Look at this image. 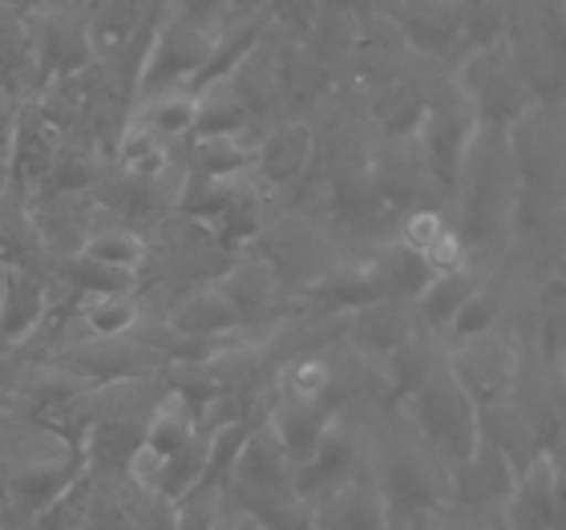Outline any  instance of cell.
I'll use <instances>...</instances> for the list:
<instances>
[{"label":"cell","instance_id":"cell-1","mask_svg":"<svg viewBox=\"0 0 566 530\" xmlns=\"http://www.w3.org/2000/svg\"><path fill=\"white\" fill-rule=\"evenodd\" d=\"M413 417L421 425V437L441 454V461L465 466L478 449V405L461 381L441 365L433 377L413 393Z\"/></svg>","mask_w":566,"mask_h":530},{"label":"cell","instance_id":"cell-2","mask_svg":"<svg viewBox=\"0 0 566 530\" xmlns=\"http://www.w3.org/2000/svg\"><path fill=\"white\" fill-rule=\"evenodd\" d=\"M214 49V37H207L199 24L170 17V21L150 37V53L142 61V94H163V90H178V82L199 77Z\"/></svg>","mask_w":566,"mask_h":530},{"label":"cell","instance_id":"cell-3","mask_svg":"<svg viewBox=\"0 0 566 530\" xmlns=\"http://www.w3.org/2000/svg\"><path fill=\"white\" fill-rule=\"evenodd\" d=\"M465 73H470V106L478 110L473 118H482L490 131H506L526 114L531 90L522 85V77L510 70V61L497 49H478Z\"/></svg>","mask_w":566,"mask_h":530},{"label":"cell","instance_id":"cell-4","mask_svg":"<svg viewBox=\"0 0 566 530\" xmlns=\"http://www.w3.org/2000/svg\"><path fill=\"white\" fill-rule=\"evenodd\" d=\"M510 530H563V474L555 454H538L506 495Z\"/></svg>","mask_w":566,"mask_h":530},{"label":"cell","instance_id":"cell-5","mask_svg":"<svg viewBox=\"0 0 566 530\" xmlns=\"http://www.w3.org/2000/svg\"><path fill=\"white\" fill-rule=\"evenodd\" d=\"M446 495H449V474L441 470L437 461H429L421 449H413V446L389 449L385 486H380L385 507L401 510L405 519H409L417 510H437Z\"/></svg>","mask_w":566,"mask_h":530},{"label":"cell","instance_id":"cell-6","mask_svg":"<svg viewBox=\"0 0 566 530\" xmlns=\"http://www.w3.org/2000/svg\"><path fill=\"white\" fill-rule=\"evenodd\" d=\"M353 461H356V437L344 434L340 422L332 417L328 429L319 434L316 449H312V458L295 466L292 490L304 498V502L332 495L336 486H344L348 478H353Z\"/></svg>","mask_w":566,"mask_h":530},{"label":"cell","instance_id":"cell-7","mask_svg":"<svg viewBox=\"0 0 566 530\" xmlns=\"http://www.w3.org/2000/svg\"><path fill=\"white\" fill-rule=\"evenodd\" d=\"M36 58L45 77H77L90 65V12H53L36 33Z\"/></svg>","mask_w":566,"mask_h":530},{"label":"cell","instance_id":"cell-8","mask_svg":"<svg viewBox=\"0 0 566 530\" xmlns=\"http://www.w3.org/2000/svg\"><path fill=\"white\" fill-rule=\"evenodd\" d=\"M292 458H287L280 434L268 422L248 434L235 458V470H231V482L243 486V490H292Z\"/></svg>","mask_w":566,"mask_h":530},{"label":"cell","instance_id":"cell-9","mask_svg":"<svg viewBox=\"0 0 566 530\" xmlns=\"http://www.w3.org/2000/svg\"><path fill=\"white\" fill-rule=\"evenodd\" d=\"M53 154H57L53 118H49L45 110H24V118L12 126L9 178H17V183H41V178H49Z\"/></svg>","mask_w":566,"mask_h":530},{"label":"cell","instance_id":"cell-10","mask_svg":"<svg viewBox=\"0 0 566 530\" xmlns=\"http://www.w3.org/2000/svg\"><path fill=\"white\" fill-rule=\"evenodd\" d=\"M312 163V131L304 122H287L280 131H272L268 138L255 146V175L272 187H283V183H295L304 175V166Z\"/></svg>","mask_w":566,"mask_h":530},{"label":"cell","instance_id":"cell-11","mask_svg":"<svg viewBox=\"0 0 566 530\" xmlns=\"http://www.w3.org/2000/svg\"><path fill=\"white\" fill-rule=\"evenodd\" d=\"M353 341L373 356H389L401 341L413 336V312L401 300H373V304L356 308V316L348 320Z\"/></svg>","mask_w":566,"mask_h":530},{"label":"cell","instance_id":"cell-12","mask_svg":"<svg viewBox=\"0 0 566 530\" xmlns=\"http://www.w3.org/2000/svg\"><path fill=\"white\" fill-rule=\"evenodd\" d=\"M214 292L223 295L231 312L239 316V324L248 316H263L268 308L275 304V292H280V276L268 260H243L227 271Z\"/></svg>","mask_w":566,"mask_h":530},{"label":"cell","instance_id":"cell-13","mask_svg":"<svg viewBox=\"0 0 566 530\" xmlns=\"http://www.w3.org/2000/svg\"><path fill=\"white\" fill-rule=\"evenodd\" d=\"M324 498H328V510H324L328 530H389V507L380 498V486L348 478Z\"/></svg>","mask_w":566,"mask_h":530},{"label":"cell","instance_id":"cell-14","mask_svg":"<svg viewBox=\"0 0 566 530\" xmlns=\"http://www.w3.org/2000/svg\"><path fill=\"white\" fill-rule=\"evenodd\" d=\"M332 417H336V413H332L324 401H287V397L280 401V409H275V417H272V429L280 434L292 466L312 458V449H316L319 434L328 429Z\"/></svg>","mask_w":566,"mask_h":530},{"label":"cell","instance_id":"cell-15","mask_svg":"<svg viewBox=\"0 0 566 530\" xmlns=\"http://www.w3.org/2000/svg\"><path fill=\"white\" fill-rule=\"evenodd\" d=\"M70 368L73 373H94L102 381H134V377H146L154 373V356L142 349V344H122L118 336L114 341H90V349H82L77 356H70Z\"/></svg>","mask_w":566,"mask_h":530},{"label":"cell","instance_id":"cell-16","mask_svg":"<svg viewBox=\"0 0 566 530\" xmlns=\"http://www.w3.org/2000/svg\"><path fill=\"white\" fill-rule=\"evenodd\" d=\"M239 329V316L231 312L223 295L214 292V288H199V292H190L182 304L170 312V332L175 336H227V332Z\"/></svg>","mask_w":566,"mask_h":530},{"label":"cell","instance_id":"cell-17","mask_svg":"<svg viewBox=\"0 0 566 530\" xmlns=\"http://www.w3.org/2000/svg\"><path fill=\"white\" fill-rule=\"evenodd\" d=\"M45 288L36 276L29 271H9V288H4V308H0V341L4 344H17L24 332L36 329V320L45 316Z\"/></svg>","mask_w":566,"mask_h":530},{"label":"cell","instance_id":"cell-18","mask_svg":"<svg viewBox=\"0 0 566 530\" xmlns=\"http://www.w3.org/2000/svg\"><path fill=\"white\" fill-rule=\"evenodd\" d=\"M248 126V110L239 102L231 77L195 90V134L211 138V134H243Z\"/></svg>","mask_w":566,"mask_h":530},{"label":"cell","instance_id":"cell-19","mask_svg":"<svg viewBox=\"0 0 566 530\" xmlns=\"http://www.w3.org/2000/svg\"><path fill=\"white\" fill-rule=\"evenodd\" d=\"M90 466V458L85 454H73L70 461H49V466H29V470H21L17 478H12V498L21 502V507H29L33 515H41V510L53 502V498L65 490V486L77 478V474Z\"/></svg>","mask_w":566,"mask_h":530},{"label":"cell","instance_id":"cell-20","mask_svg":"<svg viewBox=\"0 0 566 530\" xmlns=\"http://www.w3.org/2000/svg\"><path fill=\"white\" fill-rule=\"evenodd\" d=\"M482 283L478 276H470L465 268L458 271H446V276H433V280L424 283L421 295H417V316L429 324V329H449V320L458 316V308L478 292Z\"/></svg>","mask_w":566,"mask_h":530},{"label":"cell","instance_id":"cell-21","mask_svg":"<svg viewBox=\"0 0 566 530\" xmlns=\"http://www.w3.org/2000/svg\"><path fill=\"white\" fill-rule=\"evenodd\" d=\"M142 17H146V0H97L90 9V49L118 53L122 45H130Z\"/></svg>","mask_w":566,"mask_h":530},{"label":"cell","instance_id":"cell-22","mask_svg":"<svg viewBox=\"0 0 566 530\" xmlns=\"http://www.w3.org/2000/svg\"><path fill=\"white\" fill-rule=\"evenodd\" d=\"M385 365H389V373H385V377L392 381L397 397H413L424 381L441 368V361H437V349L429 344V336L413 332L409 341H401L389 356H385Z\"/></svg>","mask_w":566,"mask_h":530},{"label":"cell","instance_id":"cell-23","mask_svg":"<svg viewBox=\"0 0 566 530\" xmlns=\"http://www.w3.org/2000/svg\"><path fill=\"white\" fill-rule=\"evenodd\" d=\"M263 224V202H260V190L248 187L243 178H235V187L227 195L223 211L214 215V239L223 243V248H239V243H248Z\"/></svg>","mask_w":566,"mask_h":530},{"label":"cell","instance_id":"cell-24","mask_svg":"<svg viewBox=\"0 0 566 530\" xmlns=\"http://www.w3.org/2000/svg\"><path fill=\"white\" fill-rule=\"evenodd\" d=\"M255 146L243 142V134H211L195 138V170L211 178H243L251 170Z\"/></svg>","mask_w":566,"mask_h":530},{"label":"cell","instance_id":"cell-25","mask_svg":"<svg viewBox=\"0 0 566 530\" xmlns=\"http://www.w3.org/2000/svg\"><path fill=\"white\" fill-rule=\"evenodd\" d=\"M57 276L65 283H73L82 295H126L134 288V271L126 268H109V263H97L90 256H61Z\"/></svg>","mask_w":566,"mask_h":530},{"label":"cell","instance_id":"cell-26","mask_svg":"<svg viewBox=\"0 0 566 530\" xmlns=\"http://www.w3.org/2000/svg\"><path fill=\"white\" fill-rule=\"evenodd\" d=\"M118 158H122V170L134 183H158L166 175V166H170V154H166L163 138L150 134L146 126H138V122L118 138Z\"/></svg>","mask_w":566,"mask_h":530},{"label":"cell","instance_id":"cell-27","mask_svg":"<svg viewBox=\"0 0 566 530\" xmlns=\"http://www.w3.org/2000/svg\"><path fill=\"white\" fill-rule=\"evenodd\" d=\"M199 437V422H195V413L175 397V393H166L163 405H154V417L146 425V446H154L158 454H178V449L195 441Z\"/></svg>","mask_w":566,"mask_h":530},{"label":"cell","instance_id":"cell-28","mask_svg":"<svg viewBox=\"0 0 566 530\" xmlns=\"http://www.w3.org/2000/svg\"><path fill=\"white\" fill-rule=\"evenodd\" d=\"M138 126H146L158 138H178V134H195V94L187 90H163L154 94L138 114Z\"/></svg>","mask_w":566,"mask_h":530},{"label":"cell","instance_id":"cell-29","mask_svg":"<svg viewBox=\"0 0 566 530\" xmlns=\"http://www.w3.org/2000/svg\"><path fill=\"white\" fill-rule=\"evenodd\" d=\"M90 515H94V482H90V466H85V470L36 515V522H41V530H85L90 527Z\"/></svg>","mask_w":566,"mask_h":530},{"label":"cell","instance_id":"cell-30","mask_svg":"<svg viewBox=\"0 0 566 530\" xmlns=\"http://www.w3.org/2000/svg\"><path fill=\"white\" fill-rule=\"evenodd\" d=\"M85 329L90 336L97 341H114L122 332H130L138 324V304H134V295H85Z\"/></svg>","mask_w":566,"mask_h":530},{"label":"cell","instance_id":"cell-31","mask_svg":"<svg viewBox=\"0 0 566 530\" xmlns=\"http://www.w3.org/2000/svg\"><path fill=\"white\" fill-rule=\"evenodd\" d=\"M401 24H405V33H409V41H413L417 49H424V53H441L449 37L461 29L458 12L437 9L433 0H413V12L401 17Z\"/></svg>","mask_w":566,"mask_h":530},{"label":"cell","instance_id":"cell-32","mask_svg":"<svg viewBox=\"0 0 566 530\" xmlns=\"http://www.w3.org/2000/svg\"><path fill=\"white\" fill-rule=\"evenodd\" d=\"M170 393H175L199 422L202 409H211V401H219L223 381L214 373V365H190V361H175L170 365Z\"/></svg>","mask_w":566,"mask_h":530},{"label":"cell","instance_id":"cell-33","mask_svg":"<svg viewBox=\"0 0 566 530\" xmlns=\"http://www.w3.org/2000/svg\"><path fill=\"white\" fill-rule=\"evenodd\" d=\"M82 256L97 263H109V268H126L134 271L146 260V243L134 236L130 227H102V231H90L82 243Z\"/></svg>","mask_w":566,"mask_h":530},{"label":"cell","instance_id":"cell-34","mask_svg":"<svg viewBox=\"0 0 566 530\" xmlns=\"http://www.w3.org/2000/svg\"><path fill=\"white\" fill-rule=\"evenodd\" d=\"M251 425L243 417H231V422H219L207 434V478L202 482H214V486H227L231 482V470H235V458L243 441H248Z\"/></svg>","mask_w":566,"mask_h":530},{"label":"cell","instance_id":"cell-35","mask_svg":"<svg viewBox=\"0 0 566 530\" xmlns=\"http://www.w3.org/2000/svg\"><path fill=\"white\" fill-rule=\"evenodd\" d=\"M424 106H429V102H424L421 90H417L413 82H392L377 102V118L385 122V131L389 134L405 138V134H413L417 126H421Z\"/></svg>","mask_w":566,"mask_h":530},{"label":"cell","instance_id":"cell-36","mask_svg":"<svg viewBox=\"0 0 566 530\" xmlns=\"http://www.w3.org/2000/svg\"><path fill=\"white\" fill-rule=\"evenodd\" d=\"M231 187H235V178H211V175L190 170V178L182 183V195H178V207H182V215L195 219V224H214V215L223 211Z\"/></svg>","mask_w":566,"mask_h":530},{"label":"cell","instance_id":"cell-37","mask_svg":"<svg viewBox=\"0 0 566 530\" xmlns=\"http://www.w3.org/2000/svg\"><path fill=\"white\" fill-rule=\"evenodd\" d=\"M202 478H207V437L199 434L195 441H187L178 454L166 458L163 490H158V495L170 498V502H178V498L187 495V490H195Z\"/></svg>","mask_w":566,"mask_h":530},{"label":"cell","instance_id":"cell-38","mask_svg":"<svg viewBox=\"0 0 566 530\" xmlns=\"http://www.w3.org/2000/svg\"><path fill=\"white\" fill-rule=\"evenodd\" d=\"M332 389V365L324 356L304 353L283 368V397L287 401H324Z\"/></svg>","mask_w":566,"mask_h":530},{"label":"cell","instance_id":"cell-39","mask_svg":"<svg viewBox=\"0 0 566 530\" xmlns=\"http://www.w3.org/2000/svg\"><path fill=\"white\" fill-rule=\"evenodd\" d=\"M494 320H497V295L490 292V288H478V292L458 308V316L449 320V336L458 344H470L494 329Z\"/></svg>","mask_w":566,"mask_h":530},{"label":"cell","instance_id":"cell-40","mask_svg":"<svg viewBox=\"0 0 566 530\" xmlns=\"http://www.w3.org/2000/svg\"><path fill=\"white\" fill-rule=\"evenodd\" d=\"M163 474H166V454H158L154 446L138 441V446L130 449V458H126V478H130L138 490L158 495V490H163Z\"/></svg>","mask_w":566,"mask_h":530},{"label":"cell","instance_id":"cell-41","mask_svg":"<svg viewBox=\"0 0 566 530\" xmlns=\"http://www.w3.org/2000/svg\"><path fill=\"white\" fill-rule=\"evenodd\" d=\"M441 236H446V219H441L437 211H413L401 227V243L409 251H417V256L433 248Z\"/></svg>","mask_w":566,"mask_h":530},{"label":"cell","instance_id":"cell-42","mask_svg":"<svg viewBox=\"0 0 566 530\" xmlns=\"http://www.w3.org/2000/svg\"><path fill=\"white\" fill-rule=\"evenodd\" d=\"M421 260H424V268L433 271V276H446V271H458L461 268V260H465V243H461L453 231H446V236L437 239L433 248L429 251H421Z\"/></svg>","mask_w":566,"mask_h":530},{"label":"cell","instance_id":"cell-43","mask_svg":"<svg viewBox=\"0 0 566 530\" xmlns=\"http://www.w3.org/2000/svg\"><path fill=\"white\" fill-rule=\"evenodd\" d=\"M405 530H449V527L441 522V515H437V510H417V515H409V519H405Z\"/></svg>","mask_w":566,"mask_h":530},{"label":"cell","instance_id":"cell-44","mask_svg":"<svg viewBox=\"0 0 566 530\" xmlns=\"http://www.w3.org/2000/svg\"><path fill=\"white\" fill-rule=\"evenodd\" d=\"M255 527V522L248 519V515H243V519H239V515H223V519L214 522V530H251Z\"/></svg>","mask_w":566,"mask_h":530},{"label":"cell","instance_id":"cell-45","mask_svg":"<svg viewBox=\"0 0 566 530\" xmlns=\"http://www.w3.org/2000/svg\"><path fill=\"white\" fill-rule=\"evenodd\" d=\"M9 263H4V260H0V308H4V288H9Z\"/></svg>","mask_w":566,"mask_h":530},{"label":"cell","instance_id":"cell-46","mask_svg":"<svg viewBox=\"0 0 566 530\" xmlns=\"http://www.w3.org/2000/svg\"><path fill=\"white\" fill-rule=\"evenodd\" d=\"M9 4L21 12V9H36V4H45V0H9Z\"/></svg>","mask_w":566,"mask_h":530},{"label":"cell","instance_id":"cell-47","mask_svg":"<svg viewBox=\"0 0 566 530\" xmlns=\"http://www.w3.org/2000/svg\"><path fill=\"white\" fill-rule=\"evenodd\" d=\"M458 4H465V9H473V4H485V0H458Z\"/></svg>","mask_w":566,"mask_h":530},{"label":"cell","instance_id":"cell-48","mask_svg":"<svg viewBox=\"0 0 566 530\" xmlns=\"http://www.w3.org/2000/svg\"><path fill=\"white\" fill-rule=\"evenodd\" d=\"M251 530H260V527H251Z\"/></svg>","mask_w":566,"mask_h":530}]
</instances>
